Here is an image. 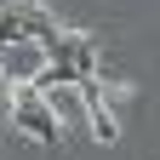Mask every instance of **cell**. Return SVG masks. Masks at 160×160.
Returning a JSON list of instances; mask_svg holds the SVG:
<instances>
[{"label":"cell","instance_id":"obj_2","mask_svg":"<svg viewBox=\"0 0 160 160\" xmlns=\"http://www.w3.org/2000/svg\"><path fill=\"white\" fill-rule=\"evenodd\" d=\"M46 69H52V46L46 40H0V80L6 86L40 80Z\"/></svg>","mask_w":160,"mask_h":160},{"label":"cell","instance_id":"obj_1","mask_svg":"<svg viewBox=\"0 0 160 160\" xmlns=\"http://www.w3.org/2000/svg\"><path fill=\"white\" fill-rule=\"evenodd\" d=\"M40 109H46L52 126H74L80 137L97 132V120H92V92L74 86V80H52V86L40 92Z\"/></svg>","mask_w":160,"mask_h":160}]
</instances>
